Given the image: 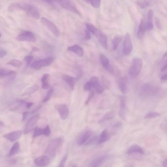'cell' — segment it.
Returning <instances> with one entry per match:
<instances>
[{"mask_svg": "<svg viewBox=\"0 0 167 167\" xmlns=\"http://www.w3.org/2000/svg\"><path fill=\"white\" fill-rule=\"evenodd\" d=\"M166 70H167V60L166 61L164 65L161 68V71L163 72L166 71Z\"/></svg>", "mask_w": 167, "mask_h": 167, "instance_id": "obj_52", "label": "cell"}, {"mask_svg": "<svg viewBox=\"0 0 167 167\" xmlns=\"http://www.w3.org/2000/svg\"><path fill=\"white\" fill-rule=\"evenodd\" d=\"M95 89L96 92L98 93H101L103 92L105 90V89L103 87H102L101 85L96 88Z\"/></svg>", "mask_w": 167, "mask_h": 167, "instance_id": "obj_47", "label": "cell"}, {"mask_svg": "<svg viewBox=\"0 0 167 167\" xmlns=\"http://www.w3.org/2000/svg\"><path fill=\"white\" fill-rule=\"evenodd\" d=\"M115 115V113L114 111L108 112L99 121V123L100 124L106 120H111L114 118Z\"/></svg>", "mask_w": 167, "mask_h": 167, "instance_id": "obj_29", "label": "cell"}, {"mask_svg": "<svg viewBox=\"0 0 167 167\" xmlns=\"http://www.w3.org/2000/svg\"><path fill=\"white\" fill-rule=\"evenodd\" d=\"M93 95L94 93L93 92L91 91V92H90L88 96L87 99L85 102V104L86 105H88V104L90 101L93 97Z\"/></svg>", "mask_w": 167, "mask_h": 167, "instance_id": "obj_45", "label": "cell"}, {"mask_svg": "<svg viewBox=\"0 0 167 167\" xmlns=\"http://www.w3.org/2000/svg\"><path fill=\"white\" fill-rule=\"evenodd\" d=\"M159 88L156 85L151 83H145L140 87L139 91V97L143 99H147L157 95Z\"/></svg>", "mask_w": 167, "mask_h": 167, "instance_id": "obj_2", "label": "cell"}, {"mask_svg": "<svg viewBox=\"0 0 167 167\" xmlns=\"http://www.w3.org/2000/svg\"><path fill=\"white\" fill-rule=\"evenodd\" d=\"M49 75L48 74H44L42 77L41 81L42 83V88L43 89H47L49 87L48 79Z\"/></svg>", "mask_w": 167, "mask_h": 167, "instance_id": "obj_30", "label": "cell"}, {"mask_svg": "<svg viewBox=\"0 0 167 167\" xmlns=\"http://www.w3.org/2000/svg\"><path fill=\"white\" fill-rule=\"evenodd\" d=\"M23 134L21 130L13 132L4 135V137L11 142H14L20 138Z\"/></svg>", "mask_w": 167, "mask_h": 167, "instance_id": "obj_14", "label": "cell"}, {"mask_svg": "<svg viewBox=\"0 0 167 167\" xmlns=\"http://www.w3.org/2000/svg\"><path fill=\"white\" fill-rule=\"evenodd\" d=\"M70 167H77L75 165H73V166H70Z\"/></svg>", "mask_w": 167, "mask_h": 167, "instance_id": "obj_60", "label": "cell"}, {"mask_svg": "<svg viewBox=\"0 0 167 167\" xmlns=\"http://www.w3.org/2000/svg\"><path fill=\"white\" fill-rule=\"evenodd\" d=\"M41 135H43V129L38 127H35L34 130L33 138H34Z\"/></svg>", "mask_w": 167, "mask_h": 167, "instance_id": "obj_34", "label": "cell"}, {"mask_svg": "<svg viewBox=\"0 0 167 167\" xmlns=\"http://www.w3.org/2000/svg\"><path fill=\"white\" fill-rule=\"evenodd\" d=\"M54 61L52 57H49L46 58L35 61L31 64V67L32 69L37 70L41 68L50 66Z\"/></svg>", "mask_w": 167, "mask_h": 167, "instance_id": "obj_6", "label": "cell"}, {"mask_svg": "<svg viewBox=\"0 0 167 167\" xmlns=\"http://www.w3.org/2000/svg\"><path fill=\"white\" fill-rule=\"evenodd\" d=\"M126 106V98L124 96H121L120 99V108L119 112V115L122 118H124V117Z\"/></svg>", "mask_w": 167, "mask_h": 167, "instance_id": "obj_20", "label": "cell"}, {"mask_svg": "<svg viewBox=\"0 0 167 167\" xmlns=\"http://www.w3.org/2000/svg\"><path fill=\"white\" fill-rule=\"evenodd\" d=\"M34 59V56L31 55H29L25 56V57L24 60L26 63V65L27 66H29L32 61Z\"/></svg>", "mask_w": 167, "mask_h": 167, "instance_id": "obj_40", "label": "cell"}, {"mask_svg": "<svg viewBox=\"0 0 167 167\" xmlns=\"http://www.w3.org/2000/svg\"><path fill=\"white\" fill-rule=\"evenodd\" d=\"M33 102H27L26 103V107L27 108H29L30 107L33 106Z\"/></svg>", "mask_w": 167, "mask_h": 167, "instance_id": "obj_55", "label": "cell"}, {"mask_svg": "<svg viewBox=\"0 0 167 167\" xmlns=\"http://www.w3.org/2000/svg\"><path fill=\"white\" fill-rule=\"evenodd\" d=\"M35 164L39 167H46L49 165L50 162L49 158L47 156H43L35 158Z\"/></svg>", "mask_w": 167, "mask_h": 167, "instance_id": "obj_12", "label": "cell"}, {"mask_svg": "<svg viewBox=\"0 0 167 167\" xmlns=\"http://www.w3.org/2000/svg\"><path fill=\"white\" fill-rule=\"evenodd\" d=\"M99 138L97 136H94L90 138L85 143L86 146H89L92 145L98 141Z\"/></svg>", "mask_w": 167, "mask_h": 167, "instance_id": "obj_37", "label": "cell"}, {"mask_svg": "<svg viewBox=\"0 0 167 167\" xmlns=\"http://www.w3.org/2000/svg\"><path fill=\"white\" fill-rule=\"evenodd\" d=\"M90 81L92 87L95 89L100 85L98 78L96 76L91 77L90 79Z\"/></svg>", "mask_w": 167, "mask_h": 167, "instance_id": "obj_33", "label": "cell"}, {"mask_svg": "<svg viewBox=\"0 0 167 167\" xmlns=\"http://www.w3.org/2000/svg\"><path fill=\"white\" fill-rule=\"evenodd\" d=\"M124 167H133V166L132 165H126Z\"/></svg>", "mask_w": 167, "mask_h": 167, "instance_id": "obj_57", "label": "cell"}, {"mask_svg": "<svg viewBox=\"0 0 167 167\" xmlns=\"http://www.w3.org/2000/svg\"><path fill=\"white\" fill-rule=\"evenodd\" d=\"M56 108L58 111L61 118L63 120L66 119L69 113L67 106L64 104L59 105L56 106Z\"/></svg>", "mask_w": 167, "mask_h": 167, "instance_id": "obj_15", "label": "cell"}, {"mask_svg": "<svg viewBox=\"0 0 167 167\" xmlns=\"http://www.w3.org/2000/svg\"><path fill=\"white\" fill-rule=\"evenodd\" d=\"M68 50L75 53L79 57L82 56L83 55V49L78 45L70 47L67 48Z\"/></svg>", "mask_w": 167, "mask_h": 167, "instance_id": "obj_22", "label": "cell"}, {"mask_svg": "<svg viewBox=\"0 0 167 167\" xmlns=\"http://www.w3.org/2000/svg\"><path fill=\"white\" fill-rule=\"evenodd\" d=\"M63 142V139L61 138H56L52 141L48 145L46 153L51 157L55 156L57 151L60 148Z\"/></svg>", "mask_w": 167, "mask_h": 167, "instance_id": "obj_4", "label": "cell"}, {"mask_svg": "<svg viewBox=\"0 0 167 167\" xmlns=\"http://www.w3.org/2000/svg\"><path fill=\"white\" fill-rule=\"evenodd\" d=\"M7 54V52L3 48H1L0 49V57L1 58L3 57Z\"/></svg>", "mask_w": 167, "mask_h": 167, "instance_id": "obj_48", "label": "cell"}, {"mask_svg": "<svg viewBox=\"0 0 167 167\" xmlns=\"http://www.w3.org/2000/svg\"><path fill=\"white\" fill-rule=\"evenodd\" d=\"M20 149V145L18 142H15L11 147L9 153V156L11 157L16 155Z\"/></svg>", "mask_w": 167, "mask_h": 167, "instance_id": "obj_27", "label": "cell"}, {"mask_svg": "<svg viewBox=\"0 0 167 167\" xmlns=\"http://www.w3.org/2000/svg\"><path fill=\"white\" fill-rule=\"evenodd\" d=\"M56 2L63 8L82 17V15L81 12L72 1H69V0H62V1H57Z\"/></svg>", "mask_w": 167, "mask_h": 167, "instance_id": "obj_5", "label": "cell"}, {"mask_svg": "<svg viewBox=\"0 0 167 167\" xmlns=\"http://www.w3.org/2000/svg\"><path fill=\"white\" fill-rule=\"evenodd\" d=\"M146 30L145 23L143 19H141L137 33V36L139 39H141L143 37Z\"/></svg>", "mask_w": 167, "mask_h": 167, "instance_id": "obj_21", "label": "cell"}, {"mask_svg": "<svg viewBox=\"0 0 167 167\" xmlns=\"http://www.w3.org/2000/svg\"><path fill=\"white\" fill-rule=\"evenodd\" d=\"M54 92V89L51 88L49 89V90L47 93L46 96L43 99L42 102L43 103L46 102H47L50 99L51 96Z\"/></svg>", "mask_w": 167, "mask_h": 167, "instance_id": "obj_39", "label": "cell"}, {"mask_svg": "<svg viewBox=\"0 0 167 167\" xmlns=\"http://www.w3.org/2000/svg\"><path fill=\"white\" fill-rule=\"evenodd\" d=\"M160 114L157 112H151L146 114L144 117L146 119L155 118L160 116Z\"/></svg>", "mask_w": 167, "mask_h": 167, "instance_id": "obj_36", "label": "cell"}, {"mask_svg": "<svg viewBox=\"0 0 167 167\" xmlns=\"http://www.w3.org/2000/svg\"><path fill=\"white\" fill-rule=\"evenodd\" d=\"M163 167H167V159L164 160L163 163Z\"/></svg>", "mask_w": 167, "mask_h": 167, "instance_id": "obj_56", "label": "cell"}, {"mask_svg": "<svg viewBox=\"0 0 167 167\" xmlns=\"http://www.w3.org/2000/svg\"><path fill=\"white\" fill-rule=\"evenodd\" d=\"M89 3L96 8H98L100 7L101 1H89Z\"/></svg>", "mask_w": 167, "mask_h": 167, "instance_id": "obj_41", "label": "cell"}, {"mask_svg": "<svg viewBox=\"0 0 167 167\" xmlns=\"http://www.w3.org/2000/svg\"><path fill=\"white\" fill-rule=\"evenodd\" d=\"M122 40L121 36H117L115 37L112 41L113 49V50H116L119 44L120 43Z\"/></svg>", "mask_w": 167, "mask_h": 167, "instance_id": "obj_31", "label": "cell"}, {"mask_svg": "<svg viewBox=\"0 0 167 167\" xmlns=\"http://www.w3.org/2000/svg\"><path fill=\"white\" fill-rule=\"evenodd\" d=\"M127 153L128 155H132L134 153H139L141 155H145V151L142 147L137 145H135L131 147L128 149Z\"/></svg>", "mask_w": 167, "mask_h": 167, "instance_id": "obj_18", "label": "cell"}, {"mask_svg": "<svg viewBox=\"0 0 167 167\" xmlns=\"http://www.w3.org/2000/svg\"><path fill=\"white\" fill-rule=\"evenodd\" d=\"M167 56V52L163 56V58H165V57H166Z\"/></svg>", "mask_w": 167, "mask_h": 167, "instance_id": "obj_58", "label": "cell"}, {"mask_svg": "<svg viewBox=\"0 0 167 167\" xmlns=\"http://www.w3.org/2000/svg\"><path fill=\"white\" fill-rule=\"evenodd\" d=\"M156 23L157 28L159 29H161V25H160L159 19L157 18H156Z\"/></svg>", "mask_w": 167, "mask_h": 167, "instance_id": "obj_53", "label": "cell"}, {"mask_svg": "<svg viewBox=\"0 0 167 167\" xmlns=\"http://www.w3.org/2000/svg\"><path fill=\"white\" fill-rule=\"evenodd\" d=\"M122 124L121 122L118 121L117 123H115L112 126L114 128H118L122 126Z\"/></svg>", "mask_w": 167, "mask_h": 167, "instance_id": "obj_54", "label": "cell"}, {"mask_svg": "<svg viewBox=\"0 0 167 167\" xmlns=\"http://www.w3.org/2000/svg\"><path fill=\"white\" fill-rule=\"evenodd\" d=\"M92 86L91 82H88L85 84L84 86V88L85 90L86 91H89L91 90Z\"/></svg>", "mask_w": 167, "mask_h": 167, "instance_id": "obj_44", "label": "cell"}, {"mask_svg": "<svg viewBox=\"0 0 167 167\" xmlns=\"http://www.w3.org/2000/svg\"><path fill=\"white\" fill-rule=\"evenodd\" d=\"M16 40L19 41H27L34 43L36 41L35 35L29 31H24L18 35L16 38Z\"/></svg>", "mask_w": 167, "mask_h": 167, "instance_id": "obj_7", "label": "cell"}, {"mask_svg": "<svg viewBox=\"0 0 167 167\" xmlns=\"http://www.w3.org/2000/svg\"><path fill=\"white\" fill-rule=\"evenodd\" d=\"M142 66V60L139 58H134L128 70V74L132 78H137L140 74Z\"/></svg>", "mask_w": 167, "mask_h": 167, "instance_id": "obj_3", "label": "cell"}, {"mask_svg": "<svg viewBox=\"0 0 167 167\" xmlns=\"http://www.w3.org/2000/svg\"><path fill=\"white\" fill-rule=\"evenodd\" d=\"M16 73L13 70H8L4 68H2L0 70V76L1 78L7 76H15Z\"/></svg>", "mask_w": 167, "mask_h": 167, "instance_id": "obj_25", "label": "cell"}, {"mask_svg": "<svg viewBox=\"0 0 167 167\" xmlns=\"http://www.w3.org/2000/svg\"><path fill=\"white\" fill-rule=\"evenodd\" d=\"M68 157V155H66V156H65V157H64L62 159V160H61V163H60V164L59 165V166L58 167H65V165L66 163V160H67Z\"/></svg>", "mask_w": 167, "mask_h": 167, "instance_id": "obj_43", "label": "cell"}, {"mask_svg": "<svg viewBox=\"0 0 167 167\" xmlns=\"http://www.w3.org/2000/svg\"><path fill=\"white\" fill-rule=\"evenodd\" d=\"M62 78L63 81L69 86L70 89L71 91H73L74 88L75 83L77 78L66 75H63Z\"/></svg>", "mask_w": 167, "mask_h": 167, "instance_id": "obj_16", "label": "cell"}, {"mask_svg": "<svg viewBox=\"0 0 167 167\" xmlns=\"http://www.w3.org/2000/svg\"><path fill=\"white\" fill-rule=\"evenodd\" d=\"M51 131L49 125H47L44 129H43V135L47 137H48L50 135Z\"/></svg>", "mask_w": 167, "mask_h": 167, "instance_id": "obj_42", "label": "cell"}, {"mask_svg": "<svg viewBox=\"0 0 167 167\" xmlns=\"http://www.w3.org/2000/svg\"><path fill=\"white\" fill-rule=\"evenodd\" d=\"M87 29L89 31L94 35L98 29L91 24L87 23L86 24Z\"/></svg>", "mask_w": 167, "mask_h": 167, "instance_id": "obj_35", "label": "cell"}, {"mask_svg": "<svg viewBox=\"0 0 167 167\" xmlns=\"http://www.w3.org/2000/svg\"><path fill=\"white\" fill-rule=\"evenodd\" d=\"M4 125V124L3 123V122H2L1 121V126L2 127Z\"/></svg>", "mask_w": 167, "mask_h": 167, "instance_id": "obj_59", "label": "cell"}, {"mask_svg": "<svg viewBox=\"0 0 167 167\" xmlns=\"http://www.w3.org/2000/svg\"><path fill=\"white\" fill-rule=\"evenodd\" d=\"M118 86L120 92L123 94L127 93L128 88L126 81L124 79H121L118 81Z\"/></svg>", "mask_w": 167, "mask_h": 167, "instance_id": "obj_23", "label": "cell"}, {"mask_svg": "<svg viewBox=\"0 0 167 167\" xmlns=\"http://www.w3.org/2000/svg\"><path fill=\"white\" fill-rule=\"evenodd\" d=\"M108 156L106 155L101 156L96 160L91 167H100L107 160Z\"/></svg>", "mask_w": 167, "mask_h": 167, "instance_id": "obj_28", "label": "cell"}, {"mask_svg": "<svg viewBox=\"0 0 167 167\" xmlns=\"http://www.w3.org/2000/svg\"><path fill=\"white\" fill-rule=\"evenodd\" d=\"M94 35L97 38L102 46L107 49V37L106 34L98 29Z\"/></svg>", "mask_w": 167, "mask_h": 167, "instance_id": "obj_11", "label": "cell"}, {"mask_svg": "<svg viewBox=\"0 0 167 167\" xmlns=\"http://www.w3.org/2000/svg\"><path fill=\"white\" fill-rule=\"evenodd\" d=\"M160 80L162 82L167 81V73L162 75L160 78Z\"/></svg>", "mask_w": 167, "mask_h": 167, "instance_id": "obj_51", "label": "cell"}, {"mask_svg": "<svg viewBox=\"0 0 167 167\" xmlns=\"http://www.w3.org/2000/svg\"><path fill=\"white\" fill-rule=\"evenodd\" d=\"M38 87L37 85H34L28 88L22 95V96L30 95L38 91Z\"/></svg>", "mask_w": 167, "mask_h": 167, "instance_id": "obj_26", "label": "cell"}, {"mask_svg": "<svg viewBox=\"0 0 167 167\" xmlns=\"http://www.w3.org/2000/svg\"><path fill=\"white\" fill-rule=\"evenodd\" d=\"M100 58L101 63L102 67L107 70L111 66L108 59L103 54H101Z\"/></svg>", "mask_w": 167, "mask_h": 167, "instance_id": "obj_24", "label": "cell"}, {"mask_svg": "<svg viewBox=\"0 0 167 167\" xmlns=\"http://www.w3.org/2000/svg\"><path fill=\"white\" fill-rule=\"evenodd\" d=\"M44 2L52 6V7L56 8L57 7V5L55 3L56 1H43Z\"/></svg>", "mask_w": 167, "mask_h": 167, "instance_id": "obj_46", "label": "cell"}, {"mask_svg": "<svg viewBox=\"0 0 167 167\" xmlns=\"http://www.w3.org/2000/svg\"><path fill=\"white\" fill-rule=\"evenodd\" d=\"M153 11L152 10H150L147 13V20L146 24V30H151L153 29Z\"/></svg>", "mask_w": 167, "mask_h": 167, "instance_id": "obj_17", "label": "cell"}, {"mask_svg": "<svg viewBox=\"0 0 167 167\" xmlns=\"http://www.w3.org/2000/svg\"><path fill=\"white\" fill-rule=\"evenodd\" d=\"M111 137L110 133L109 132L107 129H105L102 131L100 134L98 143V144L104 143L110 140Z\"/></svg>", "mask_w": 167, "mask_h": 167, "instance_id": "obj_19", "label": "cell"}, {"mask_svg": "<svg viewBox=\"0 0 167 167\" xmlns=\"http://www.w3.org/2000/svg\"><path fill=\"white\" fill-rule=\"evenodd\" d=\"M29 112L28 111L25 112L23 113L22 121H24L27 119Z\"/></svg>", "mask_w": 167, "mask_h": 167, "instance_id": "obj_50", "label": "cell"}, {"mask_svg": "<svg viewBox=\"0 0 167 167\" xmlns=\"http://www.w3.org/2000/svg\"><path fill=\"white\" fill-rule=\"evenodd\" d=\"M8 65L15 67H20L22 65V63L20 61L16 59L12 60L7 63Z\"/></svg>", "mask_w": 167, "mask_h": 167, "instance_id": "obj_32", "label": "cell"}, {"mask_svg": "<svg viewBox=\"0 0 167 167\" xmlns=\"http://www.w3.org/2000/svg\"><path fill=\"white\" fill-rule=\"evenodd\" d=\"M137 4L142 9L145 8L149 6L150 3L146 1H137Z\"/></svg>", "mask_w": 167, "mask_h": 167, "instance_id": "obj_38", "label": "cell"}, {"mask_svg": "<svg viewBox=\"0 0 167 167\" xmlns=\"http://www.w3.org/2000/svg\"><path fill=\"white\" fill-rule=\"evenodd\" d=\"M39 118V115L37 114L31 117L28 121L23 131V133L26 134L30 133L33 129Z\"/></svg>", "mask_w": 167, "mask_h": 167, "instance_id": "obj_10", "label": "cell"}, {"mask_svg": "<svg viewBox=\"0 0 167 167\" xmlns=\"http://www.w3.org/2000/svg\"><path fill=\"white\" fill-rule=\"evenodd\" d=\"M93 134V132L91 130H87L80 135L77 141V144L79 146L85 144L90 138Z\"/></svg>", "mask_w": 167, "mask_h": 167, "instance_id": "obj_13", "label": "cell"}, {"mask_svg": "<svg viewBox=\"0 0 167 167\" xmlns=\"http://www.w3.org/2000/svg\"><path fill=\"white\" fill-rule=\"evenodd\" d=\"M40 21L55 36L57 37L60 36V31L54 23L45 17H42Z\"/></svg>", "mask_w": 167, "mask_h": 167, "instance_id": "obj_8", "label": "cell"}, {"mask_svg": "<svg viewBox=\"0 0 167 167\" xmlns=\"http://www.w3.org/2000/svg\"><path fill=\"white\" fill-rule=\"evenodd\" d=\"M8 10L10 12L22 11L29 16L34 19H38L40 17V13L34 5L27 3H14L10 4Z\"/></svg>", "mask_w": 167, "mask_h": 167, "instance_id": "obj_1", "label": "cell"}, {"mask_svg": "<svg viewBox=\"0 0 167 167\" xmlns=\"http://www.w3.org/2000/svg\"><path fill=\"white\" fill-rule=\"evenodd\" d=\"M133 49V45L131 36L129 33H127L125 36L123 44V52L126 56L131 53Z\"/></svg>", "mask_w": 167, "mask_h": 167, "instance_id": "obj_9", "label": "cell"}, {"mask_svg": "<svg viewBox=\"0 0 167 167\" xmlns=\"http://www.w3.org/2000/svg\"><path fill=\"white\" fill-rule=\"evenodd\" d=\"M85 38L87 40H89L91 39V36L90 32L88 30H85Z\"/></svg>", "mask_w": 167, "mask_h": 167, "instance_id": "obj_49", "label": "cell"}]
</instances>
